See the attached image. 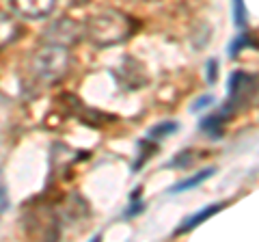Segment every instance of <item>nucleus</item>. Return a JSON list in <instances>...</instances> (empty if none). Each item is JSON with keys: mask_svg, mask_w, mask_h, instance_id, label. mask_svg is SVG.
I'll use <instances>...</instances> for the list:
<instances>
[{"mask_svg": "<svg viewBox=\"0 0 259 242\" xmlns=\"http://www.w3.org/2000/svg\"><path fill=\"white\" fill-rule=\"evenodd\" d=\"M250 89H255V76L244 74V71H231L229 85H227V102L223 104V112L231 115L238 108V104L242 100H246V95L250 93Z\"/></svg>", "mask_w": 259, "mask_h": 242, "instance_id": "1", "label": "nucleus"}, {"mask_svg": "<svg viewBox=\"0 0 259 242\" xmlns=\"http://www.w3.org/2000/svg\"><path fill=\"white\" fill-rule=\"evenodd\" d=\"M7 206H9V199H7V190L3 186V182H0V212H5Z\"/></svg>", "mask_w": 259, "mask_h": 242, "instance_id": "13", "label": "nucleus"}, {"mask_svg": "<svg viewBox=\"0 0 259 242\" xmlns=\"http://www.w3.org/2000/svg\"><path fill=\"white\" fill-rule=\"evenodd\" d=\"M216 104V98L212 93H205V95H199L197 100H194L192 104H190V112L192 115H197V112H201V110H205V108H209V106H214Z\"/></svg>", "mask_w": 259, "mask_h": 242, "instance_id": "10", "label": "nucleus"}, {"mask_svg": "<svg viewBox=\"0 0 259 242\" xmlns=\"http://www.w3.org/2000/svg\"><path fill=\"white\" fill-rule=\"evenodd\" d=\"M56 0H13L15 11H20L22 15H28V18H44L52 11Z\"/></svg>", "mask_w": 259, "mask_h": 242, "instance_id": "3", "label": "nucleus"}, {"mask_svg": "<svg viewBox=\"0 0 259 242\" xmlns=\"http://www.w3.org/2000/svg\"><path fill=\"white\" fill-rule=\"evenodd\" d=\"M231 18L233 24L238 26V30H246L248 26V11H246V5L244 0H231Z\"/></svg>", "mask_w": 259, "mask_h": 242, "instance_id": "8", "label": "nucleus"}, {"mask_svg": "<svg viewBox=\"0 0 259 242\" xmlns=\"http://www.w3.org/2000/svg\"><path fill=\"white\" fill-rule=\"evenodd\" d=\"M214 173H216V167H205V169H201V171H197L194 175H190V177H186V180L173 184V186L168 188L166 192H168V195H180V192L192 190V188L201 186L203 182H207L209 177H214Z\"/></svg>", "mask_w": 259, "mask_h": 242, "instance_id": "4", "label": "nucleus"}, {"mask_svg": "<svg viewBox=\"0 0 259 242\" xmlns=\"http://www.w3.org/2000/svg\"><path fill=\"white\" fill-rule=\"evenodd\" d=\"M139 197H141V186H136V190L130 195V206L123 212V219H134V216H139L141 212H145V204Z\"/></svg>", "mask_w": 259, "mask_h": 242, "instance_id": "9", "label": "nucleus"}, {"mask_svg": "<svg viewBox=\"0 0 259 242\" xmlns=\"http://www.w3.org/2000/svg\"><path fill=\"white\" fill-rule=\"evenodd\" d=\"M180 124L177 121H160V124H156V126H151L149 130H147V134H145V139L147 141H151V143H158V141H164V139H168V136H173L175 132H180Z\"/></svg>", "mask_w": 259, "mask_h": 242, "instance_id": "6", "label": "nucleus"}, {"mask_svg": "<svg viewBox=\"0 0 259 242\" xmlns=\"http://www.w3.org/2000/svg\"><path fill=\"white\" fill-rule=\"evenodd\" d=\"M227 117L229 115H225V112H216V115H207L199 121V130L201 132H205L209 139H223V132H225V124H227Z\"/></svg>", "mask_w": 259, "mask_h": 242, "instance_id": "5", "label": "nucleus"}, {"mask_svg": "<svg viewBox=\"0 0 259 242\" xmlns=\"http://www.w3.org/2000/svg\"><path fill=\"white\" fill-rule=\"evenodd\" d=\"M216 78H218V59L212 56V59H207V63H205V80H207V85H214Z\"/></svg>", "mask_w": 259, "mask_h": 242, "instance_id": "12", "label": "nucleus"}, {"mask_svg": "<svg viewBox=\"0 0 259 242\" xmlns=\"http://www.w3.org/2000/svg\"><path fill=\"white\" fill-rule=\"evenodd\" d=\"M192 149H184V151H180L171 163H166V167H180V169H186V167H190V163H192Z\"/></svg>", "mask_w": 259, "mask_h": 242, "instance_id": "11", "label": "nucleus"}, {"mask_svg": "<svg viewBox=\"0 0 259 242\" xmlns=\"http://www.w3.org/2000/svg\"><path fill=\"white\" fill-rule=\"evenodd\" d=\"M225 206H227L225 201H218V204H209V206H205V208L197 210V212H194V214L186 216V219L182 221V225H180V227H177L173 233H175V236H182V233H188V231H192L194 227H199L201 223H205L207 219H212V216H214L216 212H221V210H223Z\"/></svg>", "mask_w": 259, "mask_h": 242, "instance_id": "2", "label": "nucleus"}, {"mask_svg": "<svg viewBox=\"0 0 259 242\" xmlns=\"http://www.w3.org/2000/svg\"><path fill=\"white\" fill-rule=\"evenodd\" d=\"M253 46H255V42L250 39V35L246 33V30H240V33L233 37V42L229 44V48H227V56H229V59H236L244 48H253Z\"/></svg>", "mask_w": 259, "mask_h": 242, "instance_id": "7", "label": "nucleus"}]
</instances>
